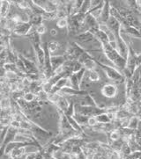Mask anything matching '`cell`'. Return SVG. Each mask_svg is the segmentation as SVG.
<instances>
[{
	"label": "cell",
	"instance_id": "1",
	"mask_svg": "<svg viewBox=\"0 0 141 159\" xmlns=\"http://www.w3.org/2000/svg\"><path fill=\"white\" fill-rule=\"evenodd\" d=\"M101 45V49L102 53L104 54V56L107 57V59L110 61L114 67H115L119 71L123 72L124 70L125 69L126 60L120 56V54L116 51L114 48L110 46V43H102Z\"/></svg>",
	"mask_w": 141,
	"mask_h": 159
},
{
	"label": "cell",
	"instance_id": "2",
	"mask_svg": "<svg viewBox=\"0 0 141 159\" xmlns=\"http://www.w3.org/2000/svg\"><path fill=\"white\" fill-rule=\"evenodd\" d=\"M96 63H97V66L101 67V69L105 73L106 77H108L110 80L115 83H117V84H123L124 82H125V77L116 68L109 66V65H105V64H101V63H99V62H96Z\"/></svg>",
	"mask_w": 141,
	"mask_h": 159
},
{
	"label": "cell",
	"instance_id": "3",
	"mask_svg": "<svg viewBox=\"0 0 141 159\" xmlns=\"http://www.w3.org/2000/svg\"><path fill=\"white\" fill-rule=\"evenodd\" d=\"M108 108H101L99 107H84V106H78V109H75L76 113H79L81 115L87 116V117H95L101 113H107Z\"/></svg>",
	"mask_w": 141,
	"mask_h": 159
},
{
	"label": "cell",
	"instance_id": "4",
	"mask_svg": "<svg viewBox=\"0 0 141 159\" xmlns=\"http://www.w3.org/2000/svg\"><path fill=\"white\" fill-rule=\"evenodd\" d=\"M87 70L85 69H81L79 71L76 72V73H72L68 77V83H71V86L74 89L77 90H81L80 86H81V82L83 80L85 73Z\"/></svg>",
	"mask_w": 141,
	"mask_h": 159
},
{
	"label": "cell",
	"instance_id": "5",
	"mask_svg": "<svg viewBox=\"0 0 141 159\" xmlns=\"http://www.w3.org/2000/svg\"><path fill=\"white\" fill-rule=\"evenodd\" d=\"M18 57L21 60V62L23 63V65L25 67L26 74H40V70L39 68L35 64V62L30 61L29 59H27L22 55H18Z\"/></svg>",
	"mask_w": 141,
	"mask_h": 159
},
{
	"label": "cell",
	"instance_id": "6",
	"mask_svg": "<svg viewBox=\"0 0 141 159\" xmlns=\"http://www.w3.org/2000/svg\"><path fill=\"white\" fill-rule=\"evenodd\" d=\"M32 27L33 26L29 22H21V23L16 24L12 32L17 35L26 36L31 32Z\"/></svg>",
	"mask_w": 141,
	"mask_h": 159
},
{
	"label": "cell",
	"instance_id": "7",
	"mask_svg": "<svg viewBox=\"0 0 141 159\" xmlns=\"http://www.w3.org/2000/svg\"><path fill=\"white\" fill-rule=\"evenodd\" d=\"M32 45H33V49L35 52V56L36 58L38 65L39 67L43 68L44 58H45V52H44L43 45L42 44H32Z\"/></svg>",
	"mask_w": 141,
	"mask_h": 159
},
{
	"label": "cell",
	"instance_id": "8",
	"mask_svg": "<svg viewBox=\"0 0 141 159\" xmlns=\"http://www.w3.org/2000/svg\"><path fill=\"white\" fill-rule=\"evenodd\" d=\"M59 94L61 95H67V96H85L87 94H88L87 91L85 90H77L70 86H65V87L62 88L59 92Z\"/></svg>",
	"mask_w": 141,
	"mask_h": 159
},
{
	"label": "cell",
	"instance_id": "9",
	"mask_svg": "<svg viewBox=\"0 0 141 159\" xmlns=\"http://www.w3.org/2000/svg\"><path fill=\"white\" fill-rule=\"evenodd\" d=\"M101 93L104 97L112 98H115L117 94V87L114 84H107L101 88Z\"/></svg>",
	"mask_w": 141,
	"mask_h": 159
},
{
	"label": "cell",
	"instance_id": "10",
	"mask_svg": "<svg viewBox=\"0 0 141 159\" xmlns=\"http://www.w3.org/2000/svg\"><path fill=\"white\" fill-rule=\"evenodd\" d=\"M67 61L66 56H51L50 57V65H51V70L52 73L56 70H58L59 67L63 66V63Z\"/></svg>",
	"mask_w": 141,
	"mask_h": 159
},
{
	"label": "cell",
	"instance_id": "11",
	"mask_svg": "<svg viewBox=\"0 0 141 159\" xmlns=\"http://www.w3.org/2000/svg\"><path fill=\"white\" fill-rule=\"evenodd\" d=\"M110 1H104V5L101 9V14L99 18L97 19V21L99 23H106L108 20L110 19Z\"/></svg>",
	"mask_w": 141,
	"mask_h": 159
},
{
	"label": "cell",
	"instance_id": "12",
	"mask_svg": "<svg viewBox=\"0 0 141 159\" xmlns=\"http://www.w3.org/2000/svg\"><path fill=\"white\" fill-rule=\"evenodd\" d=\"M26 146H20V147H17L12 149L9 153L8 157L11 159H20L26 154Z\"/></svg>",
	"mask_w": 141,
	"mask_h": 159
},
{
	"label": "cell",
	"instance_id": "13",
	"mask_svg": "<svg viewBox=\"0 0 141 159\" xmlns=\"http://www.w3.org/2000/svg\"><path fill=\"white\" fill-rule=\"evenodd\" d=\"M68 86V77H62L51 88V91L49 94H53V93H58L62 88Z\"/></svg>",
	"mask_w": 141,
	"mask_h": 159
},
{
	"label": "cell",
	"instance_id": "14",
	"mask_svg": "<svg viewBox=\"0 0 141 159\" xmlns=\"http://www.w3.org/2000/svg\"><path fill=\"white\" fill-rule=\"evenodd\" d=\"M55 105L58 107V109H59L60 111H62V112L64 113L69 108L70 102H69L68 99H67L66 98L60 94V96L58 98V101L55 103Z\"/></svg>",
	"mask_w": 141,
	"mask_h": 159
},
{
	"label": "cell",
	"instance_id": "15",
	"mask_svg": "<svg viewBox=\"0 0 141 159\" xmlns=\"http://www.w3.org/2000/svg\"><path fill=\"white\" fill-rule=\"evenodd\" d=\"M11 11V2L3 0L0 2V18H7Z\"/></svg>",
	"mask_w": 141,
	"mask_h": 159
},
{
	"label": "cell",
	"instance_id": "16",
	"mask_svg": "<svg viewBox=\"0 0 141 159\" xmlns=\"http://www.w3.org/2000/svg\"><path fill=\"white\" fill-rule=\"evenodd\" d=\"M139 122H140V119L139 117V115H132L131 118H129V120H128L126 128L131 129V130L139 129Z\"/></svg>",
	"mask_w": 141,
	"mask_h": 159
},
{
	"label": "cell",
	"instance_id": "17",
	"mask_svg": "<svg viewBox=\"0 0 141 159\" xmlns=\"http://www.w3.org/2000/svg\"><path fill=\"white\" fill-rule=\"evenodd\" d=\"M121 30L122 31H125V33H126L127 34L132 36L134 38L140 39V32H139V29H138L136 27L128 26H125V27H121Z\"/></svg>",
	"mask_w": 141,
	"mask_h": 159
},
{
	"label": "cell",
	"instance_id": "18",
	"mask_svg": "<svg viewBox=\"0 0 141 159\" xmlns=\"http://www.w3.org/2000/svg\"><path fill=\"white\" fill-rule=\"evenodd\" d=\"M79 106H84V107H98L97 103L94 101L92 96H90L89 94H87L83 96V98L80 100Z\"/></svg>",
	"mask_w": 141,
	"mask_h": 159
},
{
	"label": "cell",
	"instance_id": "19",
	"mask_svg": "<svg viewBox=\"0 0 141 159\" xmlns=\"http://www.w3.org/2000/svg\"><path fill=\"white\" fill-rule=\"evenodd\" d=\"M76 39L78 40V41H80V42H85V43H87V42H90L93 40H96L94 38V36L90 34L89 32H85V33H81L80 34L76 36Z\"/></svg>",
	"mask_w": 141,
	"mask_h": 159
},
{
	"label": "cell",
	"instance_id": "20",
	"mask_svg": "<svg viewBox=\"0 0 141 159\" xmlns=\"http://www.w3.org/2000/svg\"><path fill=\"white\" fill-rule=\"evenodd\" d=\"M25 37L28 38V40L31 41L32 44H42V38H41V35H39L35 31L30 32Z\"/></svg>",
	"mask_w": 141,
	"mask_h": 159
},
{
	"label": "cell",
	"instance_id": "21",
	"mask_svg": "<svg viewBox=\"0 0 141 159\" xmlns=\"http://www.w3.org/2000/svg\"><path fill=\"white\" fill-rule=\"evenodd\" d=\"M96 121L98 124H108L112 122V120L110 117V115L108 114V113H101L99 115L95 116Z\"/></svg>",
	"mask_w": 141,
	"mask_h": 159
},
{
	"label": "cell",
	"instance_id": "22",
	"mask_svg": "<svg viewBox=\"0 0 141 159\" xmlns=\"http://www.w3.org/2000/svg\"><path fill=\"white\" fill-rule=\"evenodd\" d=\"M42 15H39V14H33L32 13L30 17H29V23L31 24L32 26H39V25H41L42 24Z\"/></svg>",
	"mask_w": 141,
	"mask_h": 159
},
{
	"label": "cell",
	"instance_id": "23",
	"mask_svg": "<svg viewBox=\"0 0 141 159\" xmlns=\"http://www.w3.org/2000/svg\"><path fill=\"white\" fill-rule=\"evenodd\" d=\"M73 118L77 121V123H78L79 126H81V127H82L83 125H87L88 117L84 116V115H81V114H79V113L74 112V114L73 115Z\"/></svg>",
	"mask_w": 141,
	"mask_h": 159
},
{
	"label": "cell",
	"instance_id": "24",
	"mask_svg": "<svg viewBox=\"0 0 141 159\" xmlns=\"http://www.w3.org/2000/svg\"><path fill=\"white\" fill-rule=\"evenodd\" d=\"M11 2V1H10ZM11 4H15V5L20 9V10L23 11H29V1H14V2H11Z\"/></svg>",
	"mask_w": 141,
	"mask_h": 159
},
{
	"label": "cell",
	"instance_id": "25",
	"mask_svg": "<svg viewBox=\"0 0 141 159\" xmlns=\"http://www.w3.org/2000/svg\"><path fill=\"white\" fill-rule=\"evenodd\" d=\"M12 107V104L9 98H3L0 99V109L2 111H7L10 110Z\"/></svg>",
	"mask_w": 141,
	"mask_h": 159
},
{
	"label": "cell",
	"instance_id": "26",
	"mask_svg": "<svg viewBox=\"0 0 141 159\" xmlns=\"http://www.w3.org/2000/svg\"><path fill=\"white\" fill-rule=\"evenodd\" d=\"M46 46L49 52L50 53V55H52L54 52H56L59 48V42L56 41H50V42H46Z\"/></svg>",
	"mask_w": 141,
	"mask_h": 159
},
{
	"label": "cell",
	"instance_id": "27",
	"mask_svg": "<svg viewBox=\"0 0 141 159\" xmlns=\"http://www.w3.org/2000/svg\"><path fill=\"white\" fill-rule=\"evenodd\" d=\"M120 138H122V136H121V134L119 132V129L118 128L114 129L113 131H111V132L109 133V140H110L111 143L115 142V141L119 140Z\"/></svg>",
	"mask_w": 141,
	"mask_h": 159
},
{
	"label": "cell",
	"instance_id": "28",
	"mask_svg": "<svg viewBox=\"0 0 141 159\" xmlns=\"http://www.w3.org/2000/svg\"><path fill=\"white\" fill-rule=\"evenodd\" d=\"M36 98V96L35 93H31V92H27V93H24L22 96V99L26 103H31L35 101V99Z\"/></svg>",
	"mask_w": 141,
	"mask_h": 159
},
{
	"label": "cell",
	"instance_id": "29",
	"mask_svg": "<svg viewBox=\"0 0 141 159\" xmlns=\"http://www.w3.org/2000/svg\"><path fill=\"white\" fill-rule=\"evenodd\" d=\"M89 10H90V1H83V4L81 5L78 13H81V14L86 15L88 12Z\"/></svg>",
	"mask_w": 141,
	"mask_h": 159
},
{
	"label": "cell",
	"instance_id": "30",
	"mask_svg": "<svg viewBox=\"0 0 141 159\" xmlns=\"http://www.w3.org/2000/svg\"><path fill=\"white\" fill-rule=\"evenodd\" d=\"M88 78L91 82H98L100 79H101L99 73L96 71V70L88 71Z\"/></svg>",
	"mask_w": 141,
	"mask_h": 159
},
{
	"label": "cell",
	"instance_id": "31",
	"mask_svg": "<svg viewBox=\"0 0 141 159\" xmlns=\"http://www.w3.org/2000/svg\"><path fill=\"white\" fill-rule=\"evenodd\" d=\"M57 26L58 28H67L68 26V18H63V19H59L57 21Z\"/></svg>",
	"mask_w": 141,
	"mask_h": 159
},
{
	"label": "cell",
	"instance_id": "32",
	"mask_svg": "<svg viewBox=\"0 0 141 159\" xmlns=\"http://www.w3.org/2000/svg\"><path fill=\"white\" fill-rule=\"evenodd\" d=\"M35 32H36L39 35L42 36L47 33V27H46V26L42 23V24H41V25H39V26H36V28H35Z\"/></svg>",
	"mask_w": 141,
	"mask_h": 159
},
{
	"label": "cell",
	"instance_id": "33",
	"mask_svg": "<svg viewBox=\"0 0 141 159\" xmlns=\"http://www.w3.org/2000/svg\"><path fill=\"white\" fill-rule=\"evenodd\" d=\"M97 121H96V119L95 117H88L87 119V125L91 127V128H94L97 125Z\"/></svg>",
	"mask_w": 141,
	"mask_h": 159
},
{
	"label": "cell",
	"instance_id": "34",
	"mask_svg": "<svg viewBox=\"0 0 141 159\" xmlns=\"http://www.w3.org/2000/svg\"><path fill=\"white\" fill-rule=\"evenodd\" d=\"M39 155H40V151L30 152V153L26 155V159H38Z\"/></svg>",
	"mask_w": 141,
	"mask_h": 159
},
{
	"label": "cell",
	"instance_id": "35",
	"mask_svg": "<svg viewBox=\"0 0 141 159\" xmlns=\"http://www.w3.org/2000/svg\"><path fill=\"white\" fill-rule=\"evenodd\" d=\"M6 49V47L4 44H0V55Z\"/></svg>",
	"mask_w": 141,
	"mask_h": 159
},
{
	"label": "cell",
	"instance_id": "36",
	"mask_svg": "<svg viewBox=\"0 0 141 159\" xmlns=\"http://www.w3.org/2000/svg\"><path fill=\"white\" fill-rule=\"evenodd\" d=\"M3 155H5V147L0 146V157H1Z\"/></svg>",
	"mask_w": 141,
	"mask_h": 159
},
{
	"label": "cell",
	"instance_id": "37",
	"mask_svg": "<svg viewBox=\"0 0 141 159\" xmlns=\"http://www.w3.org/2000/svg\"><path fill=\"white\" fill-rule=\"evenodd\" d=\"M50 32H51L50 34H51V35L52 36L57 35V34H58V31H57L56 29H51V30H50Z\"/></svg>",
	"mask_w": 141,
	"mask_h": 159
},
{
	"label": "cell",
	"instance_id": "38",
	"mask_svg": "<svg viewBox=\"0 0 141 159\" xmlns=\"http://www.w3.org/2000/svg\"><path fill=\"white\" fill-rule=\"evenodd\" d=\"M49 159H54V158H53L52 157H50V158H49Z\"/></svg>",
	"mask_w": 141,
	"mask_h": 159
},
{
	"label": "cell",
	"instance_id": "39",
	"mask_svg": "<svg viewBox=\"0 0 141 159\" xmlns=\"http://www.w3.org/2000/svg\"><path fill=\"white\" fill-rule=\"evenodd\" d=\"M138 159H140V158H138Z\"/></svg>",
	"mask_w": 141,
	"mask_h": 159
}]
</instances>
